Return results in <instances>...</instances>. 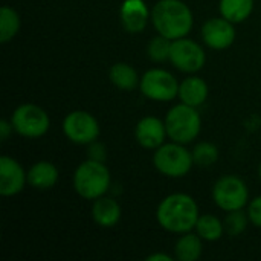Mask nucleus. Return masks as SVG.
Masks as SVG:
<instances>
[{
    "label": "nucleus",
    "instance_id": "nucleus-18",
    "mask_svg": "<svg viewBox=\"0 0 261 261\" xmlns=\"http://www.w3.org/2000/svg\"><path fill=\"white\" fill-rule=\"evenodd\" d=\"M110 80L112 83L121 89V90H125V92H130L133 90L138 83H139V76H138V72L127 63H116L110 67Z\"/></svg>",
    "mask_w": 261,
    "mask_h": 261
},
{
    "label": "nucleus",
    "instance_id": "nucleus-26",
    "mask_svg": "<svg viewBox=\"0 0 261 261\" xmlns=\"http://www.w3.org/2000/svg\"><path fill=\"white\" fill-rule=\"evenodd\" d=\"M106 147L101 144V142H90V147H89V158L92 161H98V162H106Z\"/></svg>",
    "mask_w": 261,
    "mask_h": 261
},
{
    "label": "nucleus",
    "instance_id": "nucleus-20",
    "mask_svg": "<svg viewBox=\"0 0 261 261\" xmlns=\"http://www.w3.org/2000/svg\"><path fill=\"white\" fill-rule=\"evenodd\" d=\"M202 242L200 236L194 234H185L180 237L176 243V258L179 261H196L202 255Z\"/></svg>",
    "mask_w": 261,
    "mask_h": 261
},
{
    "label": "nucleus",
    "instance_id": "nucleus-27",
    "mask_svg": "<svg viewBox=\"0 0 261 261\" xmlns=\"http://www.w3.org/2000/svg\"><path fill=\"white\" fill-rule=\"evenodd\" d=\"M248 214H249L251 222H252L255 226L261 228V196L260 197H257V199H254V200L251 202Z\"/></svg>",
    "mask_w": 261,
    "mask_h": 261
},
{
    "label": "nucleus",
    "instance_id": "nucleus-30",
    "mask_svg": "<svg viewBox=\"0 0 261 261\" xmlns=\"http://www.w3.org/2000/svg\"><path fill=\"white\" fill-rule=\"evenodd\" d=\"M260 177H261V165H260Z\"/></svg>",
    "mask_w": 261,
    "mask_h": 261
},
{
    "label": "nucleus",
    "instance_id": "nucleus-25",
    "mask_svg": "<svg viewBox=\"0 0 261 261\" xmlns=\"http://www.w3.org/2000/svg\"><path fill=\"white\" fill-rule=\"evenodd\" d=\"M225 229L228 232V236L231 237H237L240 236L248 225V219L245 216V213L242 210H236V211H229V214L225 219Z\"/></svg>",
    "mask_w": 261,
    "mask_h": 261
},
{
    "label": "nucleus",
    "instance_id": "nucleus-24",
    "mask_svg": "<svg viewBox=\"0 0 261 261\" xmlns=\"http://www.w3.org/2000/svg\"><path fill=\"white\" fill-rule=\"evenodd\" d=\"M171 43L173 40L164 37V35H159V37H154L150 44H148V55L153 61H165V60H170V50H171Z\"/></svg>",
    "mask_w": 261,
    "mask_h": 261
},
{
    "label": "nucleus",
    "instance_id": "nucleus-14",
    "mask_svg": "<svg viewBox=\"0 0 261 261\" xmlns=\"http://www.w3.org/2000/svg\"><path fill=\"white\" fill-rule=\"evenodd\" d=\"M150 12L144 0H125L121 8V21L132 34H139L145 29Z\"/></svg>",
    "mask_w": 261,
    "mask_h": 261
},
{
    "label": "nucleus",
    "instance_id": "nucleus-29",
    "mask_svg": "<svg viewBox=\"0 0 261 261\" xmlns=\"http://www.w3.org/2000/svg\"><path fill=\"white\" fill-rule=\"evenodd\" d=\"M148 261H171L170 255H165V254H153L150 257H147Z\"/></svg>",
    "mask_w": 261,
    "mask_h": 261
},
{
    "label": "nucleus",
    "instance_id": "nucleus-16",
    "mask_svg": "<svg viewBox=\"0 0 261 261\" xmlns=\"http://www.w3.org/2000/svg\"><path fill=\"white\" fill-rule=\"evenodd\" d=\"M179 98L184 104L199 107L208 98V84L199 76L185 78L179 84Z\"/></svg>",
    "mask_w": 261,
    "mask_h": 261
},
{
    "label": "nucleus",
    "instance_id": "nucleus-22",
    "mask_svg": "<svg viewBox=\"0 0 261 261\" xmlns=\"http://www.w3.org/2000/svg\"><path fill=\"white\" fill-rule=\"evenodd\" d=\"M18 29H20L18 14L9 6H2V9H0V41L8 43L11 38L15 37Z\"/></svg>",
    "mask_w": 261,
    "mask_h": 261
},
{
    "label": "nucleus",
    "instance_id": "nucleus-2",
    "mask_svg": "<svg viewBox=\"0 0 261 261\" xmlns=\"http://www.w3.org/2000/svg\"><path fill=\"white\" fill-rule=\"evenodd\" d=\"M151 21L159 35L177 40L190 34L193 28V14L182 0H159L153 6Z\"/></svg>",
    "mask_w": 261,
    "mask_h": 261
},
{
    "label": "nucleus",
    "instance_id": "nucleus-6",
    "mask_svg": "<svg viewBox=\"0 0 261 261\" xmlns=\"http://www.w3.org/2000/svg\"><path fill=\"white\" fill-rule=\"evenodd\" d=\"M14 130L24 138H40L49 130L47 113L35 104H21L11 118Z\"/></svg>",
    "mask_w": 261,
    "mask_h": 261
},
{
    "label": "nucleus",
    "instance_id": "nucleus-13",
    "mask_svg": "<svg viewBox=\"0 0 261 261\" xmlns=\"http://www.w3.org/2000/svg\"><path fill=\"white\" fill-rule=\"evenodd\" d=\"M135 135H136V141L139 142V145L148 150L159 148L164 144L165 136H168L165 122H162L159 118H154V116L142 118L136 125Z\"/></svg>",
    "mask_w": 261,
    "mask_h": 261
},
{
    "label": "nucleus",
    "instance_id": "nucleus-28",
    "mask_svg": "<svg viewBox=\"0 0 261 261\" xmlns=\"http://www.w3.org/2000/svg\"><path fill=\"white\" fill-rule=\"evenodd\" d=\"M12 124H9L8 121H0V141H6L9 133L12 132Z\"/></svg>",
    "mask_w": 261,
    "mask_h": 261
},
{
    "label": "nucleus",
    "instance_id": "nucleus-17",
    "mask_svg": "<svg viewBox=\"0 0 261 261\" xmlns=\"http://www.w3.org/2000/svg\"><path fill=\"white\" fill-rule=\"evenodd\" d=\"M58 180V170L47 161L37 162L28 171V184L37 190H50Z\"/></svg>",
    "mask_w": 261,
    "mask_h": 261
},
{
    "label": "nucleus",
    "instance_id": "nucleus-5",
    "mask_svg": "<svg viewBox=\"0 0 261 261\" xmlns=\"http://www.w3.org/2000/svg\"><path fill=\"white\" fill-rule=\"evenodd\" d=\"M153 164L159 173L168 177H182L185 176L193 164V153H190L184 144L173 142V144H162L156 148L153 156Z\"/></svg>",
    "mask_w": 261,
    "mask_h": 261
},
{
    "label": "nucleus",
    "instance_id": "nucleus-7",
    "mask_svg": "<svg viewBox=\"0 0 261 261\" xmlns=\"http://www.w3.org/2000/svg\"><path fill=\"white\" fill-rule=\"evenodd\" d=\"M213 197L216 205L223 211L242 210L249 199V191L246 184L237 176H223L219 179L213 190Z\"/></svg>",
    "mask_w": 261,
    "mask_h": 261
},
{
    "label": "nucleus",
    "instance_id": "nucleus-12",
    "mask_svg": "<svg viewBox=\"0 0 261 261\" xmlns=\"http://www.w3.org/2000/svg\"><path fill=\"white\" fill-rule=\"evenodd\" d=\"M24 182H28V174H24L21 165L12 158L2 156L0 158V194L5 197L15 196L23 190Z\"/></svg>",
    "mask_w": 261,
    "mask_h": 261
},
{
    "label": "nucleus",
    "instance_id": "nucleus-8",
    "mask_svg": "<svg viewBox=\"0 0 261 261\" xmlns=\"http://www.w3.org/2000/svg\"><path fill=\"white\" fill-rule=\"evenodd\" d=\"M142 95L153 101H171L179 95V84L176 78L162 69H151L145 72L139 81Z\"/></svg>",
    "mask_w": 261,
    "mask_h": 261
},
{
    "label": "nucleus",
    "instance_id": "nucleus-21",
    "mask_svg": "<svg viewBox=\"0 0 261 261\" xmlns=\"http://www.w3.org/2000/svg\"><path fill=\"white\" fill-rule=\"evenodd\" d=\"M225 229V225L211 214L206 216H200L196 225V231L200 236V239L206 240V242H216L222 237Z\"/></svg>",
    "mask_w": 261,
    "mask_h": 261
},
{
    "label": "nucleus",
    "instance_id": "nucleus-11",
    "mask_svg": "<svg viewBox=\"0 0 261 261\" xmlns=\"http://www.w3.org/2000/svg\"><path fill=\"white\" fill-rule=\"evenodd\" d=\"M202 38L213 49H226L236 40L234 23L225 17L211 18L202 28Z\"/></svg>",
    "mask_w": 261,
    "mask_h": 261
},
{
    "label": "nucleus",
    "instance_id": "nucleus-1",
    "mask_svg": "<svg viewBox=\"0 0 261 261\" xmlns=\"http://www.w3.org/2000/svg\"><path fill=\"white\" fill-rule=\"evenodd\" d=\"M159 225L174 234L190 232L199 220V206L188 194H171L165 197L156 211Z\"/></svg>",
    "mask_w": 261,
    "mask_h": 261
},
{
    "label": "nucleus",
    "instance_id": "nucleus-10",
    "mask_svg": "<svg viewBox=\"0 0 261 261\" xmlns=\"http://www.w3.org/2000/svg\"><path fill=\"white\" fill-rule=\"evenodd\" d=\"M170 60L179 70L193 73L199 72L205 66V52L196 41L184 37L173 40Z\"/></svg>",
    "mask_w": 261,
    "mask_h": 261
},
{
    "label": "nucleus",
    "instance_id": "nucleus-4",
    "mask_svg": "<svg viewBox=\"0 0 261 261\" xmlns=\"http://www.w3.org/2000/svg\"><path fill=\"white\" fill-rule=\"evenodd\" d=\"M167 135L179 144H188L196 139L202 128V119L196 107L188 104L174 106L165 118Z\"/></svg>",
    "mask_w": 261,
    "mask_h": 261
},
{
    "label": "nucleus",
    "instance_id": "nucleus-9",
    "mask_svg": "<svg viewBox=\"0 0 261 261\" xmlns=\"http://www.w3.org/2000/svg\"><path fill=\"white\" fill-rule=\"evenodd\" d=\"M64 135L75 144H90L99 136V125L93 115L76 110L69 113L63 122Z\"/></svg>",
    "mask_w": 261,
    "mask_h": 261
},
{
    "label": "nucleus",
    "instance_id": "nucleus-15",
    "mask_svg": "<svg viewBox=\"0 0 261 261\" xmlns=\"http://www.w3.org/2000/svg\"><path fill=\"white\" fill-rule=\"evenodd\" d=\"M92 217L96 225L102 228H112L121 219V206L115 199L101 196L95 199V203L92 208Z\"/></svg>",
    "mask_w": 261,
    "mask_h": 261
},
{
    "label": "nucleus",
    "instance_id": "nucleus-19",
    "mask_svg": "<svg viewBox=\"0 0 261 261\" xmlns=\"http://www.w3.org/2000/svg\"><path fill=\"white\" fill-rule=\"evenodd\" d=\"M219 9L222 17L232 23H240L251 15L254 9V0H220Z\"/></svg>",
    "mask_w": 261,
    "mask_h": 261
},
{
    "label": "nucleus",
    "instance_id": "nucleus-3",
    "mask_svg": "<svg viewBox=\"0 0 261 261\" xmlns=\"http://www.w3.org/2000/svg\"><path fill=\"white\" fill-rule=\"evenodd\" d=\"M73 187L81 197L95 200L107 193L110 187V171L104 162L86 161L78 165L73 174Z\"/></svg>",
    "mask_w": 261,
    "mask_h": 261
},
{
    "label": "nucleus",
    "instance_id": "nucleus-23",
    "mask_svg": "<svg viewBox=\"0 0 261 261\" xmlns=\"http://www.w3.org/2000/svg\"><path fill=\"white\" fill-rule=\"evenodd\" d=\"M193 159H194V164L202 168L211 167L219 159V150L211 142H200L193 150Z\"/></svg>",
    "mask_w": 261,
    "mask_h": 261
}]
</instances>
